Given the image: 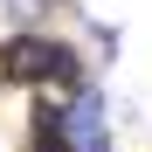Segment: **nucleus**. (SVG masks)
<instances>
[{"mask_svg":"<svg viewBox=\"0 0 152 152\" xmlns=\"http://www.w3.org/2000/svg\"><path fill=\"white\" fill-rule=\"evenodd\" d=\"M48 76H56V35L21 28V35L0 42V83H14V90H48Z\"/></svg>","mask_w":152,"mask_h":152,"instance_id":"f257e3e1","label":"nucleus"},{"mask_svg":"<svg viewBox=\"0 0 152 152\" xmlns=\"http://www.w3.org/2000/svg\"><path fill=\"white\" fill-rule=\"evenodd\" d=\"M69 104V132H76V152H111V124H104V83H83Z\"/></svg>","mask_w":152,"mask_h":152,"instance_id":"f03ea898","label":"nucleus"},{"mask_svg":"<svg viewBox=\"0 0 152 152\" xmlns=\"http://www.w3.org/2000/svg\"><path fill=\"white\" fill-rule=\"evenodd\" d=\"M35 152H76V132H69V104H56V97H35Z\"/></svg>","mask_w":152,"mask_h":152,"instance_id":"7ed1b4c3","label":"nucleus"},{"mask_svg":"<svg viewBox=\"0 0 152 152\" xmlns=\"http://www.w3.org/2000/svg\"><path fill=\"white\" fill-rule=\"evenodd\" d=\"M0 7H7V21H21V28H28V21L48 14V0H0Z\"/></svg>","mask_w":152,"mask_h":152,"instance_id":"20e7f679","label":"nucleus"}]
</instances>
